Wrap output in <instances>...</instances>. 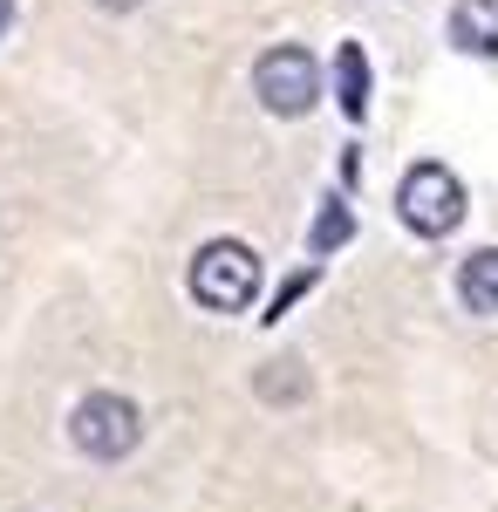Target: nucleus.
<instances>
[{"label": "nucleus", "mask_w": 498, "mask_h": 512, "mask_svg": "<svg viewBox=\"0 0 498 512\" xmlns=\"http://www.w3.org/2000/svg\"><path fill=\"white\" fill-rule=\"evenodd\" d=\"M451 41H458L464 55L498 62V0H458L451 7Z\"/></svg>", "instance_id": "39448f33"}, {"label": "nucleus", "mask_w": 498, "mask_h": 512, "mask_svg": "<svg viewBox=\"0 0 498 512\" xmlns=\"http://www.w3.org/2000/svg\"><path fill=\"white\" fill-rule=\"evenodd\" d=\"M69 437H76L82 458L116 465V458H130V451L144 444V410L123 390H89L76 410H69Z\"/></svg>", "instance_id": "f03ea898"}, {"label": "nucleus", "mask_w": 498, "mask_h": 512, "mask_svg": "<svg viewBox=\"0 0 498 512\" xmlns=\"http://www.w3.org/2000/svg\"><path fill=\"white\" fill-rule=\"evenodd\" d=\"M396 212H403V226H410L417 239L458 233V219H464L458 171H451V164H437V158L410 164V171H403V185H396Z\"/></svg>", "instance_id": "7ed1b4c3"}, {"label": "nucleus", "mask_w": 498, "mask_h": 512, "mask_svg": "<svg viewBox=\"0 0 498 512\" xmlns=\"http://www.w3.org/2000/svg\"><path fill=\"white\" fill-rule=\"evenodd\" d=\"M458 301L471 315H498V246H478L458 267Z\"/></svg>", "instance_id": "423d86ee"}, {"label": "nucleus", "mask_w": 498, "mask_h": 512, "mask_svg": "<svg viewBox=\"0 0 498 512\" xmlns=\"http://www.w3.org/2000/svg\"><path fill=\"white\" fill-rule=\"evenodd\" d=\"M348 233H355V212H348L342 198H328V205H321V219H314V233H307L314 260H321V253H335V246H348Z\"/></svg>", "instance_id": "6e6552de"}, {"label": "nucleus", "mask_w": 498, "mask_h": 512, "mask_svg": "<svg viewBox=\"0 0 498 512\" xmlns=\"http://www.w3.org/2000/svg\"><path fill=\"white\" fill-rule=\"evenodd\" d=\"M335 89H342L348 117H369V55H362V41L335 48Z\"/></svg>", "instance_id": "0eeeda50"}, {"label": "nucleus", "mask_w": 498, "mask_h": 512, "mask_svg": "<svg viewBox=\"0 0 498 512\" xmlns=\"http://www.w3.org/2000/svg\"><path fill=\"white\" fill-rule=\"evenodd\" d=\"M96 7H110V14H130V7H144V0H96Z\"/></svg>", "instance_id": "9b49d317"}, {"label": "nucleus", "mask_w": 498, "mask_h": 512, "mask_svg": "<svg viewBox=\"0 0 498 512\" xmlns=\"http://www.w3.org/2000/svg\"><path fill=\"white\" fill-rule=\"evenodd\" d=\"M253 390L267 396V403H294V396H307V376H301V362H273Z\"/></svg>", "instance_id": "1a4fd4ad"}, {"label": "nucleus", "mask_w": 498, "mask_h": 512, "mask_svg": "<svg viewBox=\"0 0 498 512\" xmlns=\"http://www.w3.org/2000/svg\"><path fill=\"white\" fill-rule=\"evenodd\" d=\"M198 308H212V315H239V308H253V294H260V253L246 246V239H205L192 253V274H185Z\"/></svg>", "instance_id": "f257e3e1"}, {"label": "nucleus", "mask_w": 498, "mask_h": 512, "mask_svg": "<svg viewBox=\"0 0 498 512\" xmlns=\"http://www.w3.org/2000/svg\"><path fill=\"white\" fill-rule=\"evenodd\" d=\"M307 287H314V267H301V274H294L287 287H280V294H273V301H267V321H280V315H287V308H294V301L307 294Z\"/></svg>", "instance_id": "9d476101"}, {"label": "nucleus", "mask_w": 498, "mask_h": 512, "mask_svg": "<svg viewBox=\"0 0 498 512\" xmlns=\"http://www.w3.org/2000/svg\"><path fill=\"white\" fill-rule=\"evenodd\" d=\"M253 89H260V103H267L273 117H307L314 96H321V62H314V48H301V41L267 48V55L253 62Z\"/></svg>", "instance_id": "20e7f679"}, {"label": "nucleus", "mask_w": 498, "mask_h": 512, "mask_svg": "<svg viewBox=\"0 0 498 512\" xmlns=\"http://www.w3.org/2000/svg\"><path fill=\"white\" fill-rule=\"evenodd\" d=\"M7 28H14V0H0V35H7Z\"/></svg>", "instance_id": "f8f14e48"}]
</instances>
